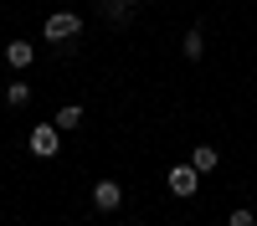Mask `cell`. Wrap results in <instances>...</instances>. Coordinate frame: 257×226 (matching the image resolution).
<instances>
[{
	"label": "cell",
	"instance_id": "1",
	"mask_svg": "<svg viewBox=\"0 0 257 226\" xmlns=\"http://www.w3.org/2000/svg\"><path fill=\"white\" fill-rule=\"evenodd\" d=\"M77 31H82V16H77V11H52L47 26H41L47 41H77Z\"/></svg>",
	"mask_w": 257,
	"mask_h": 226
},
{
	"label": "cell",
	"instance_id": "2",
	"mask_svg": "<svg viewBox=\"0 0 257 226\" xmlns=\"http://www.w3.org/2000/svg\"><path fill=\"white\" fill-rule=\"evenodd\" d=\"M165 185H170V195H196V185H201V170H196V164H175V170L165 175Z\"/></svg>",
	"mask_w": 257,
	"mask_h": 226
},
{
	"label": "cell",
	"instance_id": "3",
	"mask_svg": "<svg viewBox=\"0 0 257 226\" xmlns=\"http://www.w3.org/2000/svg\"><path fill=\"white\" fill-rule=\"evenodd\" d=\"M26 144H31V154H41V159H52V154L62 149V134L52 129V123H36V129H31V139H26Z\"/></svg>",
	"mask_w": 257,
	"mask_h": 226
},
{
	"label": "cell",
	"instance_id": "4",
	"mask_svg": "<svg viewBox=\"0 0 257 226\" xmlns=\"http://www.w3.org/2000/svg\"><path fill=\"white\" fill-rule=\"evenodd\" d=\"M139 6H144V0H98V11H103V21H108V26H128Z\"/></svg>",
	"mask_w": 257,
	"mask_h": 226
},
{
	"label": "cell",
	"instance_id": "5",
	"mask_svg": "<svg viewBox=\"0 0 257 226\" xmlns=\"http://www.w3.org/2000/svg\"><path fill=\"white\" fill-rule=\"evenodd\" d=\"M93 205H98L103 216H113L118 205H123V190H118V180H98V185H93Z\"/></svg>",
	"mask_w": 257,
	"mask_h": 226
},
{
	"label": "cell",
	"instance_id": "6",
	"mask_svg": "<svg viewBox=\"0 0 257 226\" xmlns=\"http://www.w3.org/2000/svg\"><path fill=\"white\" fill-rule=\"evenodd\" d=\"M180 57H185V62H201V57H206V36H201V26H196V31H185Z\"/></svg>",
	"mask_w": 257,
	"mask_h": 226
},
{
	"label": "cell",
	"instance_id": "7",
	"mask_svg": "<svg viewBox=\"0 0 257 226\" xmlns=\"http://www.w3.org/2000/svg\"><path fill=\"white\" fill-rule=\"evenodd\" d=\"M31 57H36V52H31V41H11V47H6V62H11L16 72H21V67H31Z\"/></svg>",
	"mask_w": 257,
	"mask_h": 226
},
{
	"label": "cell",
	"instance_id": "8",
	"mask_svg": "<svg viewBox=\"0 0 257 226\" xmlns=\"http://www.w3.org/2000/svg\"><path fill=\"white\" fill-rule=\"evenodd\" d=\"M190 164L206 175V170H216V144H196V154H190Z\"/></svg>",
	"mask_w": 257,
	"mask_h": 226
},
{
	"label": "cell",
	"instance_id": "9",
	"mask_svg": "<svg viewBox=\"0 0 257 226\" xmlns=\"http://www.w3.org/2000/svg\"><path fill=\"white\" fill-rule=\"evenodd\" d=\"M6 103H11V108H26V103H31V88H26V82H11V88H6Z\"/></svg>",
	"mask_w": 257,
	"mask_h": 226
},
{
	"label": "cell",
	"instance_id": "10",
	"mask_svg": "<svg viewBox=\"0 0 257 226\" xmlns=\"http://www.w3.org/2000/svg\"><path fill=\"white\" fill-rule=\"evenodd\" d=\"M77 123H82V108H77V103H67V108L57 113V129H77Z\"/></svg>",
	"mask_w": 257,
	"mask_h": 226
},
{
	"label": "cell",
	"instance_id": "11",
	"mask_svg": "<svg viewBox=\"0 0 257 226\" xmlns=\"http://www.w3.org/2000/svg\"><path fill=\"white\" fill-rule=\"evenodd\" d=\"M231 226H257V216L252 211H231Z\"/></svg>",
	"mask_w": 257,
	"mask_h": 226
}]
</instances>
